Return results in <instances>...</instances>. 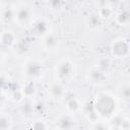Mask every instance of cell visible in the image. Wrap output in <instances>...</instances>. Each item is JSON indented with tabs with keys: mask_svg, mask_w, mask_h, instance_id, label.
<instances>
[{
	"mask_svg": "<svg viewBox=\"0 0 130 130\" xmlns=\"http://www.w3.org/2000/svg\"><path fill=\"white\" fill-rule=\"evenodd\" d=\"M31 18V10L27 5H20L14 8V21L18 25H24Z\"/></svg>",
	"mask_w": 130,
	"mask_h": 130,
	"instance_id": "8992f818",
	"label": "cell"
},
{
	"mask_svg": "<svg viewBox=\"0 0 130 130\" xmlns=\"http://www.w3.org/2000/svg\"><path fill=\"white\" fill-rule=\"evenodd\" d=\"M21 91L24 95V98H32L36 92H37V87H36V84L34 82V80H30V81H27L21 88Z\"/></svg>",
	"mask_w": 130,
	"mask_h": 130,
	"instance_id": "7402d4cb",
	"label": "cell"
},
{
	"mask_svg": "<svg viewBox=\"0 0 130 130\" xmlns=\"http://www.w3.org/2000/svg\"><path fill=\"white\" fill-rule=\"evenodd\" d=\"M93 109L99 118L110 119L117 112V98L109 92H100L92 101Z\"/></svg>",
	"mask_w": 130,
	"mask_h": 130,
	"instance_id": "6da1fadb",
	"label": "cell"
},
{
	"mask_svg": "<svg viewBox=\"0 0 130 130\" xmlns=\"http://www.w3.org/2000/svg\"><path fill=\"white\" fill-rule=\"evenodd\" d=\"M96 14L102 19V21H107L111 19L112 17H114L115 12H114V8L112 5H106V6H102L98 8Z\"/></svg>",
	"mask_w": 130,
	"mask_h": 130,
	"instance_id": "e0dca14e",
	"label": "cell"
},
{
	"mask_svg": "<svg viewBox=\"0 0 130 130\" xmlns=\"http://www.w3.org/2000/svg\"><path fill=\"white\" fill-rule=\"evenodd\" d=\"M13 126L12 117L8 113H0V130L10 129Z\"/></svg>",
	"mask_w": 130,
	"mask_h": 130,
	"instance_id": "44dd1931",
	"label": "cell"
},
{
	"mask_svg": "<svg viewBox=\"0 0 130 130\" xmlns=\"http://www.w3.org/2000/svg\"><path fill=\"white\" fill-rule=\"evenodd\" d=\"M114 19H115V22L118 25L127 26L129 24V20H130L129 12L127 10H121L117 14H114Z\"/></svg>",
	"mask_w": 130,
	"mask_h": 130,
	"instance_id": "d6986e66",
	"label": "cell"
},
{
	"mask_svg": "<svg viewBox=\"0 0 130 130\" xmlns=\"http://www.w3.org/2000/svg\"><path fill=\"white\" fill-rule=\"evenodd\" d=\"M81 107H82V104L80 103V101L77 99V98H70L67 100L66 102V110L68 113L74 115L78 112H81Z\"/></svg>",
	"mask_w": 130,
	"mask_h": 130,
	"instance_id": "9a60e30c",
	"label": "cell"
},
{
	"mask_svg": "<svg viewBox=\"0 0 130 130\" xmlns=\"http://www.w3.org/2000/svg\"><path fill=\"white\" fill-rule=\"evenodd\" d=\"M22 72L31 80L38 79L44 74V64L37 58H28L22 65Z\"/></svg>",
	"mask_w": 130,
	"mask_h": 130,
	"instance_id": "3957f363",
	"label": "cell"
},
{
	"mask_svg": "<svg viewBox=\"0 0 130 130\" xmlns=\"http://www.w3.org/2000/svg\"><path fill=\"white\" fill-rule=\"evenodd\" d=\"M86 79L93 84H102L106 80V73L101 71L98 67L92 66L86 71Z\"/></svg>",
	"mask_w": 130,
	"mask_h": 130,
	"instance_id": "30bf717a",
	"label": "cell"
},
{
	"mask_svg": "<svg viewBox=\"0 0 130 130\" xmlns=\"http://www.w3.org/2000/svg\"><path fill=\"white\" fill-rule=\"evenodd\" d=\"M110 54L115 59H125L129 55V43L127 39L119 37L110 44Z\"/></svg>",
	"mask_w": 130,
	"mask_h": 130,
	"instance_id": "277c9868",
	"label": "cell"
},
{
	"mask_svg": "<svg viewBox=\"0 0 130 130\" xmlns=\"http://www.w3.org/2000/svg\"><path fill=\"white\" fill-rule=\"evenodd\" d=\"M76 73V66L75 63L70 60L69 58H62L60 59L54 66V74L56 80L61 82L69 81L73 78Z\"/></svg>",
	"mask_w": 130,
	"mask_h": 130,
	"instance_id": "7a4b0ae2",
	"label": "cell"
},
{
	"mask_svg": "<svg viewBox=\"0 0 130 130\" xmlns=\"http://www.w3.org/2000/svg\"><path fill=\"white\" fill-rule=\"evenodd\" d=\"M31 127H32L34 129H38V130H40V129H47V128H49V126L46 124V122H44V121H42V120L35 121V122L31 124Z\"/></svg>",
	"mask_w": 130,
	"mask_h": 130,
	"instance_id": "d4e9b609",
	"label": "cell"
},
{
	"mask_svg": "<svg viewBox=\"0 0 130 130\" xmlns=\"http://www.w3.org/2000/svg\"><path fill=\"white\" fill-rule=\"evenodd\" d=\"M9 78L4 74H0V90H4L7 86H9Z\"/></svg>",
	"mask_w": 130,
	"mask_h": 130,
	"instance_id": "cb8c5ba5",
	"label": "cell"
},
{
	"mask_svg": "<svg viewBox=\"0 0 130 130\" xmlns=\"http://www.w3.org/2000/svg\"><path fill=\"white\" fill-rule=\"evenodd\" d=\"M51 23L45 18H38L31 24V34L38 38H43L44 36L51 32Z\"/></svg>",
	"mask_w": 130,
	"mask_h": 130,
	"instance_id": "5b68a950",
	"label": "cell"
},
{
	"mask_svg": "<svg viewBox=\"0 0 130 130\" xmlns=\"http://www.w3.org/2000/svg\"><path fill=\"white\" fill-rule=\"evenodd\" d=\"M4 103H5V96H4V94L0 91V109L3 107Z\"/></svg>",
	"mask_w": 130,
	"mask_h": 130,
	"instance_id": "4316f807",
	"label": "cell"
},
{
	"mask_svg": "<svg viewBox=\"0 0 130 130\" xmlns=\"http://www.w3.org/2000/svg\"><path fill=\"white\" fill-rule=\"evenodd\" d=\"M108 128L110 129H119V130H129L130 129V121L127 116L114 114L110 118Z\"/></svg>",
	"mask_w": 130,
	"mask_h": 130,
	"instance_id": "ba28073f",
	"label": "cell"
},
{
	"mask_svg": "<svg viewBox=\"0 0 130 130\" xmlns=\"http://www.w3.org/2000/svg\"><path fill=\"white\" fill-rule=\"evenodd\" d=\"M41 40L44 49L47 51H55L59 47V40L53 32H49L48 35L41 38Z\"/></svg>",
	"mask_w": 130,
	"mask_h": 130,
	"instance_id": "7c38bea8",
	"label": "cell"
},
{
	"mask_svg": "<svg viewBox=\"0 0 130 130\" xmlns=\"http://www.w3.org/2000/svg\"><path fill=\"white\" fill-rule=\"evenodd\" d=\"M0 19L4 23L14 21V8L11 6H4L0 9Z\"/></svg>",
	"mask_w": 130,
	"mask_h": 130,
	"instance_id": "2e32d148",
	"label": "cell"
},
{
	"mask_svg": "<svg viewBox=\"0 0 130 130\" xmlns=\"http://www.w3.org/2000/svg\"><path fill=\"white\" fill-rule=\"evenodd\" d=\"M47 91H48V95L52 100H56V101L63 99L65 95V89H64L63 82H61L59 80L51 81L48 84Z\"/></svg>",
	"mask_w": 130,
	"mask_h": 130,
	"instance_id": "52a82bcc",
	"label": "cell"
},
{
	"mask_svg": "<svg viewBox=\"0 0 130 130\" xmlns=\"http://www.w3.org/2000/svg\"><path fill=\"white\" fill-rule=\"evenodd\" d=\"M81 111L83 112V115L87 118V120H89L91 123H96L99 120V116L96 115L93 106H92V102L91 103H87L85 105H83L81 107Z\"/></svg>",
	"mask_w": 130,
	"mask_h": 130,
	"instance_id": "5bb4252c",
	"label": "cell"
},
{
	"mask_svg": "<svg viewBox=\"0 0 130 130\" xmlns=\"http://www.w3.org/2000/svg\"><path fill=\"white\" fill-rule=\"evenodd\" d=\"M85 23L89 27V29L94 30V29H98V28H100L102 26L103 21H102V19L99 17V15L96 13H90V14H88L86 16Z\"/></svg>",
	"mask_w": 130,
	"mask_h": 130,
	"instance_id": "ac0fdd59",
	"label": "cell"
},
{
	"mask_svg": "<svg viewBox=\"0 0 130 130\" xmlns=\"http://www.w3.org/2000/svg\"><path fill=\"white\" fill-rule=\"evenodd\" d=\"M76 124V120L73 115L70 113H64L57 117L56 119V127L59 129H71L74 128Z\"/></svg>",
	"mask_w": 130,
	"mask_h": 130,
	"instance_id": "9c48e42d",
	"label": "cell"
},
{
	"mask_svg": "<svg viewBox=\"0 0 130 130\" xmlns=\"http://www.w3.org/2000/svg\"><path fill=\"white\" fill-rule=\"evenodd\" d=\"M17 43L16 41V35L14 34L13 30L7 29L3 30L0 34V45L4 48H11L15 46Z\"/></svg>",
	"mask_w": 130,
	"mask_h": 130,
	"instance_id": "8fae6325",
	"label": "cell"
},
{
	"mask_svg": "<svg viewBox=\"0 0 130 130\" xmlns=\"http://www.w3.org/2000/svg\"><path fill=\"white\" fill-rule=\"evenodd\" d=\"M4 58H5V57H4V53L0 50V64H2V62L4 61Z\"/></svg>",
	"mask_w": 130,
	"mask_h": 130,
	"instance_id": "83f0119b",
	"label": "cell"
},
{
	"mask_svg": "<svg viewBox=\"0 0 130 130\" xmlns=\"http://www.w3.org/2000/svg\"><path fill=\"white\" fill-rule=\"evenodd\" d=\"M94 5L100 8L102 6H106V5H111L110 4V0H94Z\"/></svg>",
	"mask_w": 130,
	"mask_h": 130,
	"instance_id": "484cf974",
	"label": "cell"
},
{
	"mask_svg": "<svg viewBox=\"0 0 130 130\" xmlns=\"http://www.w3.org/2000/svg\"><path fill=\"white\" fill-rule=\"evenodd\" d=\"M94 66L98 67L104 73H108L112 67V62H111V59L108 57H101L96 60V63Z\"/></svg>",
	"mask_w": 130,
	"mask_h": 130,
	"instance_id": "ffe728a7",
	"label": "cell"
},
{
	"mask_svg": "<svg viewBox=\"0 0 130 130\" xmlns=\"http://www.w3.org/2000/svg\"><path fill=\"white\" fill-rule=\"evenodd\" d=\"M64 5V0H47V6L52 11H59Z\"/></svg>",
	"mask_w": 130,
	"mask_h": 130,
	"instance_id": "603a6c76",
	"label": "cell"
},
{
	"mask_svg": "<svg viewBox=\"0 0 130 130\" xmlns=\"http://www.w3.org/2000/svg\"><path fill=\"white\" fill-rule=\"evenodd\" d=\"M117 99L121 100L124 103H129L130 101V85L127 81L121 82L116 87Z\"/></svg>",
	"mask_w": 130,
	"mask_h": 130,
	"instance_id": "4fadbf2b",
	"label": "cell"
}]
</instances>
